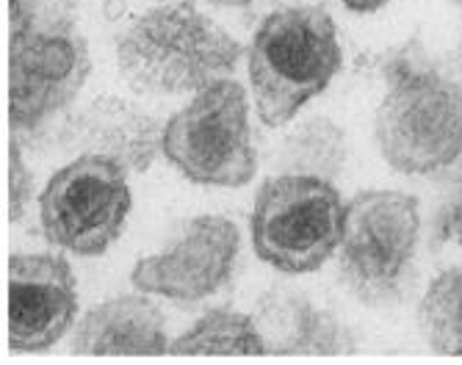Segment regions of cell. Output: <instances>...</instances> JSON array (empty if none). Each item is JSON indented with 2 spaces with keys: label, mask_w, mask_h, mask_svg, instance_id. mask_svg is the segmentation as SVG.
Instances as JSON below:
<instances>
[{
  "label": "cell",
  "mask_w": 462,
  "mask_h": 365,
  "mask_svg": "<svg viewBox=\"0 0 462 365\" xmlns=\"http://www.w3.org/2000/svg\"><path fill=\"white\" fill-rule=\"evenodd\" d=\"M241 59L236 39L191 4L155 6L119 39L125 80L147 95H197L227 78Z\"/></svg>",
  "instance_id": "obj_1"
},
{
  "label": "cell",
  "mask_w": 462,
  "mask_h": 365,
  "mask_svg": "<svg viewBox=\"0 0 462 365\" xmlns=\"http://www.w3.org/2000/svg\"><path fill=\"white\" fill-rule=\"evenodd\" d=\"M341 69L338 28L324 6H288L269 14L246 53L252 100L263 125L280 128L321 95Z\"/></svg>",
  "instance_id": "obj_2"
},
{
  "label": "cell",
  "mask_w": 462,
  "mask_h": 365,
  "mask_svg": "<svg viewBox=\"0 0 462 365\" xmlns=\"http://www.w3.org/2000/svg\"><path fill=\"white\" fill-rule=\"evenodd\" d=\"M421 216L418 199L402 191H363L344 216L338 274L368 307L396 305L412 282Z\"/></svg>",
  "instance_id": "obj_3"
},
{
  "label": "cell",
  "mask_w": 462,
  "mask_h": 365,
  "mask_svg": "<svg viewBox=\"0 0 462 365\" xmlns=\"http://www.w3.org/2000/svg\"><path fill=\"white\" fill-rule=\"evenodd\" d=\"M344 216L346 205L332 180L277 175L255 196L252 247L285 274H308L338 252Z\"/></svg>",
  "instance_id": "obj_4"
},
{
  "label": "cell",
  "mask_w": 462,
  "mask_h": 365,
  "mask_svg": "<svg viewBox=\"0 0 462 365\" xmlns=\"http://www.w3.org/2000/svg\"><path fill=\"white\" fill-rule=\"evenodd\" d=\"M163 155L189 180L238 188L255 178L258 152L249 128L246 92L222 78L180 108L163 128Z\"/></svg>",
  "instance_id": "obj_5"
},
{
  "label": "cell",
  "mask_w": 462,
  "mask_h": 365,
  "mask_svg": "<svg viewBox=\"0 0 462 365\" xmlns=\"http://www.w3.org/2000/svg\"><path fill=\"white\" fill-rule=\"evenodd\" d=\"M122 164L83 152L61 167L39 196L42 233L53 247L95 258L119 238L131 214V186Z\"/></svg>",
  "instance_id": "obj_6"
},
{
  "label": "cell",
  "mask_w": 462,
  "mask_h": 365,
  "mask_svg": "<svg viewBox=\"0 0 462 365\" xmlns=\"http://www.w3.org/2000/svg\"><path fill=\"white\" fill-rule=\"evenodd\" d=\"M374 131L396 172L438 175L462 155V89L443 72L391 87Z\"/></svg>",
  "instance_id": "obj_7"
},
{
  "label": "cell",
  "mask_w": 462,
  "mask_h": 365,
  "mask_svg": "<svg viewBox=\"0 0 462 365\" xmlns=\"http://www.w3.org/2000/svg\"><path fill=\"white\" fill-rule=\"evenodd\" d=\"M89 48L72 20L12 28L9 42V122L12 136L39 131L64 111L87 84Z\"/></svg>",
  "instance_id": "obj_8"
},
{
  "label": "cell",
  "mask_w": 462,
  "mask_h": 365,
  "mask_svg": "<svg viewBox=\"0 0 462 365\" xmlns=\"http://www.w3.org/2000/svg\"><path fill=\"white\" fill-rule=\"evenodd\" d=\"M238 227L225 216H199L166 252L142 258L131 282L142 294L175 302H199L233 277L238 260Z\"/></svg>",
  "instance_id": "obj_9"
},
{
  "label": "cell",
  "mask_w": 462,
  "mask_h": 365,
  "mask_svg": "<svg viewBox=\"0 0 462 365\" xmlns=\"http://www.w3.org/2000/svg\"><path fill=\"white\" fill-rule=\"evenodd\" d=\"M78 313L75 274L59 255L9 258V346L42 351L56 346Z\"/></svg>",
  "instance_id": "obj_10"
},
{
  "label": "cell",
  "mask_w": 462,
  "mask_h": 365,
  "mask_svg": "<svg viewBox=\"0 0 462 365\" xmlns=\"http://www.w3.org/2000/svg\"><path fill=\"white\" fill-rule=\"evenodd\" d=\"M161 119L142 105L103 95L80 108L64 128V147L89 155H106L128 172H147L158 152H163Z\"/></svg>",
  "instance_id": "obj_11"
},
{
  "label": "cell",
  "mask_w": 462,
  "mask_h": 365,
  "mask_svg": "<svg viewBox=\"0 0 462 365\" xmlns=\"http://www.w3.org/2000/svg\"><path fill=\"white\" fill-rule=\"evenodd\" d=\"M72 349L78 354H161L170 349L163 315L147 297H116L80 318Z\"/></svg>",
  "instance_id": "obj_12"
},
{
  "label": "cell",
  "mask_w": 462,
  "mask_h": 365,
  "mask_svg": "<svg viewBox=\"0 0 462 365\" xmlns=\"http://www.w3.org/2000/svg\"><path fill=\"white\" fill-rule=\"evenodd\" d=\"M349 144L341 125L327 116H310L300 122L277 147L274 167L280 175H308L332 180L346 167Z\"/></svg>",
  "instance_id": "obj_13"
},
{
  "label": "cell",
  "mask_w": 462,
  "mask_h": 365,
  "mask_svg": "<svg viewBox=\"0 0 462 365\" xmlns=\"http://www.w3.org/2000/svg\"><path fill=\"white\" fill-rule=\"evenodd\" d=\"M175 354H263V338L252 315L236 310L205 313L189 333L170 343Z\"/></svg>",
  "instance_id": "obj_14"
},
{
  "label": "cell",
  "mask_w": 462,
  "mask_h": 365,
  "mask_svg": "<svg viewBox=\"0 0 462 365\" xmlns=\"http://www.w3.org/2000/svg\"><path fill=\"white\" fill-rule=\"evenodd\" d=\"M424 341L448 357H462V266L438 274L418 305Z\"/></svg>",
  "instance_id": "obj_15"
},
{
  "label": "cell",
  "mask_w": 462,
  "mask_h": 365,
  "mask_svg": "<svg viewBox=\"0 0 462 365\" xmlns=\"http://www.w3.org/2000/svg\"><path fill=\"white\" fill-rule=\"evenodd\" d=\"M313 305L285 288H274L261 297L255 310V324L263 338L266 351L272 354H302V343L313 318Z\"/></svg>",
  "instance_id": "obj_16"
},
{
  "label": "cell",
  "mask_w": 462,
  "mask_h": 365,
  "mask_svg": "<svg viewBox=\"0 0 462 365\" xmlns=\"http://www.w3.org/2000/svg\"><path fill=\"white\" fill-rule=\"evenodd\" d=\"M357 72L374 80H383L391 89L399 84H410V80H418V78L443 72V64H438V59L430 53L424 36L412 33L399 45H391L383 50H368L357 56Z\"/></svg>",
  "instance_id": "obj_17"
},
{
  "label": "cell",
  "mask_w": 462,
  "mask_h": 365,
  "mask_svg": "<svg viewBox=\"0 0 462 365\" xmlns=\"http://www.w3.org/2000/svg\"><path fill=\"white\" fill-rule=\"evenodd\" d=\"M355 349H357V338L349 324L332 310L316 307L302 343V354H352Z\"/></svg>",
  "instance_id": "obj_18"
},
{
  "label": "cell",
  "mask_w": 462,
  "mask_h": 365,
  "mask_svg": "<svg viewBox=\"0 0 462 365\" xmlns=\"http://www.w3.org/2000/svg\"><path fill=\"white\" fill-rule=\"evenodd\" d=\"M33 199V178L23 160V147L12 136L9 141V216L12 222H20L28 214V205Z\"/></svg>",
  "instance_id": "obj_19"
},
{
  "label": "cell",
  "mask_w": 462,
  "mask_h": 365,
  "mask_svg": "<svg viewBox=\"0 0 462 365\" xmlns=\"http://www.w3.org/2000/svg\"><path fill=\"white\" fill-rule=\"evenodd\" d=\"M440 238L454 241L457 247H462V183H459L457 196L448 202V208L440 216Z\"/></svg>",
  "instance_id": "obj_20"
},
{
  "label": "cell",
  "mask_w": 462,
  "mask_h": 365,
  "mask_svg": "<svg viewBox=\"0 0 462 365\" xmlns=\"http://www.w3.org/2000/svg\"><path fill=\"white\" fill-rule=\"evenodd\" d=\"M443 75L451 78L454 84L462 89V31L457 36V45L451 48V53L446 56V64H443Z\"/></svg>",
  "instance_id": "obj_21"
},
{
  "label": "cell",
  "mask_w": 462,
  "mask_h": 365,
  "mask_svg": "<svg viewBox=\"0 0 462 365\" xmlns=\"http://www.w3.org/2000/svg\"><path fill=\"white\" fill-rule=\"evenodd\" d=\"M341 4L355 14H371L376 9H383L385 4H391V0H341Z\"/></svg>",
  "instance_id": "obj_22"
},
{
  "label": "cell",
  "mask_w": 462,
  "mask_h": 365,
  "mask_svg": "<svg viewBox=\"0 0 462 365\" xmlns=\"http://www.w3.org/2000/svg\"><path fill=\"white\" fill-rule=\"evenodd\" d=\"M211 4H217V6H233V9H238V6H249L252 0H211Z\"/></svg>",
  "instance_id": "obj_23"
},
{
  "label": "cell",
  "mask_w": 462,
  "mask_h": 365,
  "mask_svg": "<svg viewBox=\"0 0 462 365\" xmlns=\"http://www.w3.org/2000/svg\"><path fill=\"white\" fill-rule=\"evenodd\" d=\"M23 4H25V0H9V14H14Z\"/></svg>",
  "instance_id": "obj_24"
},
{
  "label": "cell",
  "mask_w": 462,
  "mask_h": 365,
  "mask_svg": "<svg viewBox=\"0 0 462 365\" xmlns=\"http://www.w3.org/2000/svg\"><path fill=\"white\" fill-rule=\"evenodd\" d=\"M448 4H451L454 9H459V12H462V0H448Z\"/></svg>",
  "instance_id": "obj_25"
}]
</instances>
